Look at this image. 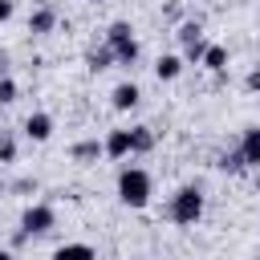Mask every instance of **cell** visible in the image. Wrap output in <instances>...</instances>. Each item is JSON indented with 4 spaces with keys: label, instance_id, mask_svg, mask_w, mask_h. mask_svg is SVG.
<instances>
[{
    "label": "cell",
    "instance_id": "cell-1",
    "mask_svg": "<svg viewBox=\"0 0 260 260\" xmlns=\"http://www.w3.org/2000/svg\"><path fill=\"white\" fill-rule=\"evenodd\" d=\"M118 199L134 211H142L150 203V175L142 167H122L118 171Z\"/></svg>",
    "mask_w": 260,
    "mask_h": 260
},
{
    "label": "cell",
    "instance_id": "cell-2",
    "mask_svg": "<svg viewBox=\"0 0 260 260\" xmlns=\"http://www.w3.org/2000/svg\"><path fill=\"white\" fill-rule=\"evenodd\" d=\"M167 215L179 223V228H195L199 219H203V191L199 187H179L175 195H171V207H167Z\"/></svg>",
    "mask_w": 260,
    "mask_h": 260
},
{
    "label": "cell",
    "instance_id": "cell-3",
    "mask_svg": "<svg viewBox=\"0 0 260 260\" xmlns=\"http://www.w3.org/2000/svg\"><path fill=\"white\" fill-rule=\"evenodd\" d=\"M106 45L114 49V61L118 65H134L138 61V37H134V24L130 20H114L106 28Z\"/></svg>",
    "mask_w": 260,
    "mask_h": 260
},
{
    "label": "cell",
    "instance_id": "cell-4",
    "mask_svg": "<svg viewBox=\"0 0 260 260\" xmlns=\"http://www.w3.org/2000/svg\"><path fill=\"white\" fill-rule=\"evenodd\" d=\"M53 223H57V211L49 203H28L24 215H20V240L24 236H45V232H53Z\"/></svg>",
    "mask_w": 260,
    "mask_h": 260
},
{
    "label": "cell",
    "instance_id": "cell-5",
    "mask_svg": "<svg viewBox=\"0 0 260 260\" xmlns=\"http://www.w3.org/2000/svg\"><path fill=\"white\" fill-rule=\"evenodd\" d=\"M142 102V89L134 85V81H118L114 85V93H110V106L118 110V114H126V110H134Z\"/></svg>",
    "mask_w": 260,
    "mask_h": 260
},
{
    "label": "cell",
    "instance_id": "cell-6",
    "mask_svg": "<svg viewBox=\"0 0 260 260\" xmlns=\"http://www.w3.org/2000/svg\"><path fill=\"white\" fill-rule=\"evenodd\" d=\"M24 138H32V142H49V138H53V118H49L45 110L28 114V118H24Z\"/></svg>",
    "mask_w": 260,
    "mask_h": 260
},
{
    "label": "cell",
    "instance_id": "cell-7",
    "mask_svg": "<svg viewBox=\"0 0 260 260\" xmlns=\"http://www.w3.org/2000/svg\"><path fill=\"white\" fill-rule=\"evenodd\" d=\"M240 154H244V167H256V171H260V126H248V130H244Z\"/></svg>",
    "mask_w": 260,
    "mask_h": 260
},
{
    "label": "cell",
    "instance_id": "cell-8",
    "mask_svg": "<svg viewBox=\"0 0 260 260\" xmlns=\"http://www.w3.org/2000/svg\"><path fill=\"white\" fill-rule=\"evenodd\" d=\"M106 154H110V158H126V154H134L130 130H110V134H106Z\"/></svg>",
    "mask_w": 260,
    "mask_h": 260
},
{
    "label": "cell",
    "instance_id": "cell-9",
    "mask_svg": "<svg viewBox=\"0 0 260 260\" xmlns=\"http://www.w3.org/2000/svg\"><path fill=\"white\" fill-rule=\"evenodd\" d=\"M183 65H187V61H183L179 53H162V57L154 61V73H158V81H175V77L183 73Z\"/></svg>",
    "mask_w": 260,
    "mask_h": 260
},
{
    "label": "cell",
    "instance_id": "cell-10",
    "mask_svg": "<svg viewBox=\"0 0 260 260\" xmlns=\"http://www.w3.org/2000/svg\"><path fill=\"white\" fill-rule=\"evenodd\" d=\"M69 154H73V162H85V167H89V162H98V158L106 154V142H98V138H85V142H77Z\"/></svg>",
    "mask_w": 260,
    "mask_h": 260
},
{
    "label": "cell",
    "instance_id": "cell-11",
    "mask_svg": "<svg viewBox=\"0 0 260 260\" xmlns=\"http://www.w3.org/2000/svg\"><path fill=\"white\" fill-rule=\"evenodd\" d=\"M57 28V12L53 8H37L32 16H28V32L32 37H45V32H53Z\"/></svg>",
    "mask_w": 260,
    "mask_h": 260
},
{
    "label": "cell",
    "instance_id": "cell-12",
    "mask_svg": "<svg viewBox=\"0 0 260 260\" xmlns=\"http://www.w3.org/2000/svg\"><path fill=\"white\" fill-rule=\"evenodd\" d=\"M53 260H98V252H93L89 244L73 240V244H61V248L53 252Z\"/></svg>",
    "mask_w": 260,
    "mask_h": 260
},
{
    "label": "cell",
    "instance_id": "cell-13",
    "mask_svg": "<svg viewBox=\"0 0 260 260\" xmlns=\"http://www.w3.org/2000/svg\"><path fill=\"white\" fill-rule=\"evenodd\" d=\"M203 69L223 73V69H228V49H223V45H207V53H203Z\"/></svg>",
    "mask_w": 260,
    "mask_h": 260
},
{
    "label": "cell",
    "instance_id": "cell-14",
    "mask_svg": "<svg viewBox=\"0 0 260 260\" xmlns=\"http://www.w3.org/2000/svg\"><path fill=\"white\" fill-rule=\"evenodd\" d=\"M85 65H89V73H102V69H110V65H118V61H114V49L102 45V49H93V53L85 57Z\"/></svg>",
    "mask_w": 260,
    "mask_h": 260
},
{
    "label": "cell",
    "instance_id": "cell-15",
    "mask_svg": "<svg viewBox=\"0 0 260 260\" xmlns=\"http://www.w3.org/2000/svg\"><path fill=\"white\" fill-rule=\"evenodd\" d=\"M130 142H134V154L154 150V134H150V126H134V130H130Z\"/></svg>",
    "mask_w": 260,
    "mask_h": 260
},
{
    "label": "cell",
    "instance_id": "cell-16",
    "mask_svg": "<svg viewBox=\"0 0 260 260\" xmlns=\"http://www.w3.org/2000/svg\"><path fill=\"white\" fill-rule=\"evenodd\" d=\"M199 37H203V28H199V20H183V24H179V41H183V45H195Z\"/></svg>",
    "mask_w": 260,
    "mask_h": 260
},
{
    "label": "cell",
    "instance_id": "cell-17",
    "mask_svg": "<svg viewBox=\"0 0 260 260\" xmlns=\"http://www.w3.org/2000/svg\"><path fill=\"white\" fill-rule=\"evenodd\" d=\"M203 53H207V41L199 37L195 45H187V49H183V61H191V65H203Z\"/></svg>",
    "mask_w": 260,
    "mask_h": 260
},
{
    "label": "cell",
    "instance_id": "cell-18",
    "mask_svg": "<svg viewBox=\"0 0 260 260\" xmlns=\"http://www.w3.org/2000/svg\"><path fill=\"white\" fill-rule=\"evenodd\" d=\"M8 102H16V81L8 73H0V106H8Z\"/></svg>",
    "mask_w": 260,
    "mask_h": 260
},
{
    "label": "cell",
    "instance_id": "cell-19",
    "mask_svg": "<svg viewBox=\"0 0 260 260\" xmlns=\"http://www.w3.org/2000/svg\"><path fill=\"white\" fill-rule=\"evenodd\" d=\"M219 167L236 175V171H244V154H240V150H232V154H223V158H219Z\"/></svg>",
    "mask_w": 260,
    "mask_h": 260
},
{
    "label": "cell",
    "instance_id": "cell-20",
    "mask_svg": "<svg viewBox=\"0 0 260 260\" xmlns=\"http://www.w3.org/2000/svg\"><path fill=\"white\" fill-rule=\"evenodd\" d=\"M16 158V142L12 138H0V162H12Z\"/></svg>",
    "mask_w": 260,
    "mask_h": 260
},
{
    "label": "cell",
    "instance_id": "cell-21",
    "mask_svg": "<svg viewBox=\"0 0 260 260\" xmlns=\"http://www.w3.org/2000/svg\"><path fill=\"white\" fill-rule=\"evenodd\" d=\"M12 12H16V0H0V24L12 20Z\"/></svg>",
    "mask_w": 260,
    "mask_h": 260
},
{
    "label": "cell",
    "instance_id": "cell-22",
    "mask_svg": "<svg viewBox=\"0 0 260 260\" xmlns=\"http://www.w3.org/2000/svg\"><path fill=\"white\" fill-rule=\"evenodd\" d=\"M244 85H248V89H252V93H260V69H252V73H248V77H244Z\"/></svg>",
    "mask_w": 260,
    "mask_h": 260
},
{
    "label": "cell",
    "instance_id": "cell-23",
    "mask_svg": "<svg viewBox=\"0 0 260 260\" xmlns=\"http://www.w3.org/2000/svg\"><path fill=\"white\" fill-rule=\"evenodd\" d=\"M0 260H12V252H4V248H0Z\"/></svg>",
    "mask_w": 260,
    "mask_h": 260
},
{
    "label": "cell",
    "instance_id": "cell-24",
    "mask_svg": "<svg viewBox=\"0 0 260 260\" xmlns=\"http://www.w3.org/2000/svg\"><path fill=\"white\" fill-rule=\"evenodd\" d=\"M256 191H260V171H256Z\"/></svg>",
    "mask_w": 260,
    "mask_h": 260
},
{
    "label": "cell",
    "instance_id": "cell-25",
    "mask_svg": "<svg viewBox=\"0 0 260 260\" xmlns=\"http://www.w3.org/2000/svg\"><path fill=\"white\" fill-rule=\"evenodd\" d=\"M4 191H8V187H4V183H0V199H4Z\"/></svg>",
    "mask_w": 260,
    "mask_h": 260
},
{
    "label": "cell",
    "instance_id": "cell-26",
    "mask_svg": "<svg viewBox=\"0 0 260 260\" xmlns=\"http://www.w3.org/2000/svg\"><path fill=\"white\" fill-rule=\"evenodd\" d=\"M89 4H106V0H89Z\"/></svg>",
    "mask_w": 260,
    "mask_h": 260
}]
</instances>
